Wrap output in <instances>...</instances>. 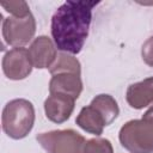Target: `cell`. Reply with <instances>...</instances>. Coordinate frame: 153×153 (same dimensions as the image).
I'll use <instances>...</instances> for the list:
<instances>
[{"label":"cell","mask_w":153,"mask_h":153,"mask_svg":"<svg viewBox=\"0 0 153 153\" xmlns=\"http://www.w3.org/2000/svg\"><path fill=\"white\" fill-rule=\"evenodd\" d=\"M118 137L130 153H153V121L131 120L121 128Z\"/></svg>","instance_id":"obj_3"},{"label":"cell","mask_w":153,"mask_h":153,"mask_svg":"<svg viewBox=\"0 0 153 153\" xmlns=\"http://www.w3.org/2000/svg\"><path fill=\"white\" fill-rule=\"evenodd\" d=\"M142 118H145V120H151V121H153V104L148 106V109H147V111H146V112L143 114Z\"/></svg>","instance_id":"obj_17"},{"label":"cell","mask_w":153,"mask_h":153,"mask_svg":"<svg viewBox=\"0 0 153 153\" xmlns=\"http://www.w3.org/2000/svg\"><path fill=\"white\" fill-rule=\"evenodd\" d=\"M90 105L93 106L102 115V117L104 118L105 126L111 124L120 114L117 102L109 94H98V96H96L92 99Z\"/></svg>","instance_id":"obj_12"},{"label":"cell","mask_w":153,"mask_h":153,"mask_svg":"<svg viewBox=\"0 0 153 153\" xmlns=\"http://www.w3.org/2000/svg\"><path fill=\"white\" fill-rule=\"evenodd\" d=\"M35 122V109L26 99H13L8 102L1 116L2 129L12 139H23L32 129Z\"/></svg>","instance_id":"obj_2"},{"label":"cell","mask_w":153,"mask_h":153,"mask_svg":"<svg viewBox=\"0 0 153 153\" xmlns=\"http://www.w3.org/2000/svg\"><path fill=\"white\" fill-rule=\"evenodd\" d=\"M50 93H61L76 99L82 91L81 78L74 73L54 74L49 82Z\"/></svg>","instance_id":"obj_9"},{"label":"cell","mask_w":153,"mask_h":153,"mask_svg":"<svg viewBox=\"0 0 153 153\" xmlns=\"http://www.w3.org/2000/svg\"><path fill=\"white\" fill-rule=\"evenodd\" d=\"M75 122L81 129H84L87 133L94 134V135H100L103 133L104 127H105L104 118L91 105L81 109Z\"/></svg>","instance_id":"obj_11"},{"label":"cell","mask_w":153,"mask_h":153,"mask_svg":"<svg viewBox=\"0 0 153 153\" xmlns=\"http://www.w3.org/2000/svg\"><path fill=\"white\" fill-rule=\"evenodd\" d=\"M127 102L134 109H143L153 104V76L130 85L127 90Z\"/></svg>","instance_id":"obj_10"},{"label":"cell","mask_w":153,"mask_h":153,"mask_svg":"<svg viewBox=\"0 0 153 153\" xmlns=\"http://www.w3.org/2000/svg\"><path fill=\"white\" fill-rule=\"evenodd\" d=\"M99 1H72L62 4L51 17V36L56 48L63 53L81 51L88 35L92 10Z\"/></svg>","instance_id":"obj_1"},{"label":"cell","mask_w":153,"mask_h":153,"mask_svg":"<svg viewBox=\"0 0 153 153\" xmlns=\"http://www.w3.org/2000/svg\"><path fill=\"white\" fill-rule=\"evenodd\" d=\"M49 72L51 75L59 74V73H74L80 75L81 73L80 62L73 55L61 51L57 54L55 62L49 68Z\"/></svg>","instance_id":"obj_13"},{"label":"cell","mask_w":153,"mask_h":153,"mask_svg":"<svg viewBox=\"0 0 153 153\" xmlns=\"http://www.w3.org/2000/svg\"><path fill=\"white\" fill-rule=\"evenodd\" d=\"M36 139L48 153H85V137L72 129L41 133Z\"/></svg>","instance_id":"obj_4"},{"label":"cell","mask_w":153,"mask_h":153,"mask_svg":"<svg viewBox=\"0 0 153 153\" xmlns=\"http://www.w3.org/2000/svg\"><path fill=\"white\" fill-rule=\"evenodd\" d=\"M85 153H114V149L106 139H91L86 141Z\"/></svg>","instance_id":"obj_15"},{"label":"cell","mask_w":153,"mask_h":153,"mask_svg":"<svg viewBox=\"0 0 153 153\" xmlns=\"http://www.w3.org/2000/svg\"><path fill=\"white\" fill-rule=\"evenodd\" d=\"M29 56L32 66L36 68H50L56 60L57 53L55 44L47 36H39L33 39L29 48Z\"/></svg>","instance_id":"obj_7"},{"label":"cell","mask_w":153,"mask_h":153,"mask_svg":"<svg viewBox=\"0 0 153 153\" xmlns=\"http://www.w3.org/2000/svg\"><path fill=\"white\" fill-rule=\"evenodd\" d=\"M36 31V20L30 13L27 17H7L2 23V36L8 45L23 48L27 44Z\"/></svg>","instance_id":"obj_5"},{"label":"cell","mask_w":153,"mask_h":153,"mask_svg":"<svg viewBox=\"0 0 153 153\" xmlns=\"http://www.w3.org/2000/svg\"><path fill=\"white\" fill-rule=\"evenodd\" d=\"M141 56L146 65L153 67V36L143 43L141 48Z\"/></svg>","instance_id":"obj_16"},{"label":"cell","mask_w":153,"mask_h":153,"mask_svg":"<svg viewBox=\"0 0 153 153\" xmlns=\"http://www.w3.org/2000/svg\"><path fill=\"white\" fill-rule=\"evenodd\" d=\"M32 67L33 66L29 56V50L25 48H13L4 55L2 71L8 79H24L31 73Z\"/></svg>","instance_id":"obj_6"},{"label":"cell","mask_w":153,"mask_h":153,"mask_svg":"<svg viewBox=\"0 0 153 153\" xmlns=\"http://www.w3.org/2000/svg\"><path fill=\"white\" fill-rule=\"evenodd\" d=\"M0 5L10 13L13 14V17L18 18H24L27 17L31 12L29 10V6L25 1L19 0V1H1Z\"/></svg>","instance_id":"obj_14"},{"label":"cell","mask_w":153,"mask_h":153,"mask_svg":"<svg viewBox=\"0 0 153 153\" xmlns=\"http://www.w3.org/2000/svg\"><path fill=\"white\" fill-rule=\"evenodd\" d=\"M75 99L71 96L61 93H50L44 102L45 116L55 123H62L67 121L74 110Z\"/></svg>","instance_id":"obj_8"}]
</instances>
